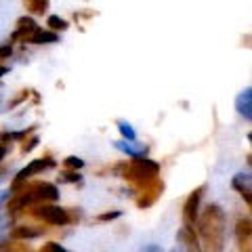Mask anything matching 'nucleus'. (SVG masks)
<instances>
[{"mask_svg":"<svg viewBox=\"0 0 252 252\" xmlns=\"http://www.w3.org/2000/svg\"><path fill=\"white\" fill-rule=\"evenodd\" d=\"M139 252H164V248L158 246V244H147V246H143Z\"/></svg>","mask_w":252,"mask_h":252,"instance_id":"obj_23","label":"nucleus"},{"mask_svg":"<svg viewBox=\"0 0 252 252\" xmlns=\"http://www.w3.org/2000/svg\"><path fill=\"white\" fill-rule=\"evenodd\" d=\"M26 9L30 13L40 15V13H44L46 9H49V0H26Z\"/></svg>","mask_w":252,"mask_h":252,"instance_id":"obj_15","label":"nucleus"},{"mask_svg":"<svg viewBox=\"0 0 252 252\" xmlns=\"http://www.w3.org/2000/svg\"><path fill=\"white\" fill-rule=\"evenodd\" d=\"M0 252H28V246L26 244H17L15 240L0 242Z\"/></svg>","mask_w":252,"mask_h":252,"instance_id":"obj_16","label":"nucleus"},{"mask_svg":"<svg viewBox=\"0 0 252 252\" xmlns=\"http://www.w3.org/2000/svg\"><path fill=\"white\" fill-rule=\"evenodd\" d=\"M6 156V145H2L0 143V162H2V158Z\"/></svg>","mask_w":252,"mask_h":252,"instance_id":"obj_25","label":"nucleus"},{"mask_svg":"<svg viewBox=\"0 0 252 252\" xmlns=\"http://www.w3.org/2000/svg\"><path fill=\"white\" fill-rule=\"evenodd\" d=\"M38 252H69V250H67V248H63L61 244H57V242H46Z\"/></svg>","mask_w":252,"mask_h":252,"instance_id":"obj_17","label":"nucleus"},{"mask_svg":"<svg viewBox=\"0 0 252 252\" xmlns=\"http://www.w3.org/2000/svg\"><path fill=\"white\" fill-rule=\"evenodd\" d=\"M172 252H181V250H179V248H175V250H172Z\"/></svg>","mask_w":252,"mask_h":252,"instance_id":"obj_28","label":"nucleus"},{"mask_svg":"<svg viewBox=\"0 0 252 252\" xmlns=\"http://www.w3.org/2000/svg\"><path fill=\"white\" fill-rule=\"evenodd\" d=\"M122 217V210H112V212H103V215H99L97 220H114V219H120Z\"/></svg>","mask_w":252,"mask_h":252,"instance_id":"obj_19","label":"nucleus"},{"mask_svg":"<svg viewBox=\"0 0 252 252\" xmlns=\"http://www.w3.org/2000/svg\"><path fill=\"white\" fill-rule=\"evenodd\" d=\"M59 200L57 185L46 183V181H36V183H23L17 189H13V198L6 202V210L11 215H17L28 206H38V204H53Z\"/></svg>","mask_w":252,"mask_h":252,"instance_id":"obj_2","label":"nucleus"},{"mask_svg":"<svg viewBox=\"0 0 252 252\" xmlns=\"http://www.w3.org/2000/svg\"><path fill=\"white\" fill-rule=\"evenodd\" d=\"M2 227H4V219H0V229H2Z\"/></svg>","mask_w":252,"mask_h":252,"instance_id":"obj_27","label":"nucleus"},{"mask_svg":"<svg viewBox=\"0 0 252 252\" xmlns=\"http://www.w3.org/2000/svg\"><path fill=\"white\" fill-rule=\"evenodd\" d=\"M160 172V164L154 162L152 158L147 156H139V158H132V162L124 168V179L126 181H132V183H139V185H149L152 181H156V175Z\"/></svg>","mask_w":252,"mask_h":252,"instance_id":"obj_3","label":"nucleus"},{"mask_svg":"<svg viewBox=\"0 0 252 252\" xmlns=\"http://www.w3.org/2000/svg\"><path fill=\"white\" fill-rule=\"evenodd\" d=\"M46 26H49L55 32V34H57V32H65L69 28V23L63 19V17H59V15H51V17L46 19Z\"/></svg>","mask_w":252,"mask_h":252,"instance_id":"obj_13","label":"nucleus"},{"mask_svg":"<svg viewBox=\"0 0 252 252\" xmlns=\"http://www.w3.org/2000/svg\"><path fill=\"white\" fill-rule=\"evenodd\" d=\"M6 72H9V67H6V65H0V78L6 76Z\"/></svg>","mask_w":252,"mask_h":252,"instance_id":"obj_26","label":"nucleus"},{"mask_svg":"<svg viewBox=\"0 0 252 252\" xmlns=\"http://www.w3.org/2000/svg\"><path fill=\"white\" fill-rule=\"evenodd\" d=\"M11 53H13L11 44H2V46H0V59H9Z\"/></svg>","mask_w":252,"mask_h":252,"instance_id":"obj_21","label":"nucleus"},{"mask_svg":"<svg viewBox=\"0 0 252 252\" xmlns=\"http://www.w3.org/2000/svg\"><path fill=\"white\" fill-rule=\"evenodd\" d=\"M225 227L227 217L219 204H210L206 210L198 217V229H200V248L204 252H223L225 246Z\"/></svg>","mask_w":252,"mask_h":252,"instance_id":"obj_1","label":"nucleus"},{"mask_svg":"<svg viewBox=\"0 0 252 252\" xmlns=\"http://www.w3.org/2000/svg\"><path fill=\"white\" fill-rule=\"evenodd\" d=\"M32 217L42 220L46 225H55V227H65V225L72 223L69 210L55 206V204H38V206L32 208Z\"/></svg>","mask_w":252,"mask_h":252,"instance_id":"obj_4","label":"nucleus"},{"mask_svg":"<svg viewBox=\"0 0 252 252\" xmlns=\"http://www.w3.org/2000/svg\"><path fill=\"white\" fill-rule=\"evenodd\" d=\"M38 143H40V139H38V137H32V139L28 141V145H26V143H23V147H21V152H23V154H30V152H32V149H36V147H38Z\"/></svg>","mask_w":252,"mask_h":252,"instance_id":"obj_20","label":"nucleus"},{"mask_svg":"<svg viewBox=\"0 0 252 252\" xmlns=\"http://www.w3.org/2000/svg\"><path fill=\"white\" fill-rule=\"evenodd\" d=\"M231 187L235 189V191H240V195L244 200H246V204L250 206L252 204V198H250V193H252V179H250V175H235L233 177V181H231Z\"/></svg>","mask_w":252,"mask_h":252,"instance_id":"obj_8","label":"nucleus"},{"mask_svg":"<svg viewBox=\"0 0 252 252\" xmlns=\"http://www.w3.org/2000/svg\"><path fill=\"white\" fill-rule=\"evenodd\" d=\"M63 181H67V183H76V181H80V175H78V172H63Z\"/></svg>","mask_w":252,"mask_h":252,"instance_id":"obj_22","label":"nucleus"},{"mask_svg":"<svg viewBox=\"0 0 252 252\" xmlns=\"http://www.w3.org/2000/svg\"><path fill=\"white\" fill-rule=\"evenodd\" d=\"M118 130L122 132V141H137V132H135V128L126 122V120H118Z\"/></svg>","mask_w":252,"mask_h":252,"instance_id":"obj_14","label":"nucleus"},{"mask_svg":"<svg viewBox=\"0 0 252 252\" xmlns=\"http://www.w3.org/2000/svg\"><path fill=\"white\" fill-rule=\"evenodd\" d=\"M44 233L42 227H32V225H17L15 229L11 231V240H36V238H40V235Z\"/></svg>","mask_w":252,"mask_h":252,"instance_id":"obj_9","label":"nucleus"},{"mask_svg":"<svg viewBox=\"0 0 252 252\" xmlns=\"http://www.w3.org/2000/svg\"><path fill=\"white\" fill-rule=\"evenodd\" d=\"M65 166L67 168H74V170H80L82 166H84V160H80V158H76V156H69V158H65Z\"/></svg>","mask_w":252,"mask_h":252,"instance_id":"obj_18","label":"nucleus"},{"mask_svg":"<svg viewBox=\"0 0 252 252\" xmlns=\"http://www.w3.org/2000/svg\"><path fill=\"white\" fill-rule=\"evenodd\" d=\"M6 198H9V191H0V206L6 202Z\"/></svg>","mask_w":252,"mask_h":252,"instance_id":"obj_24","label":"nucleus"},{"mask_svg":"<svg viewBox=\"0 0 252 252\" xmlns=\"http://www.w3.org/2000/svg\"><path fill=\"white\" fill-rule=\"evenodd\" d=\"M204 189H206V185L193 189V191L187 195V200H185V204H183V225H185V227H193L195 223H198V217H200V202H202Z\"/></svg>","mask_w":252,"mask_h":252,"instance_id":"obj_6","label":"nucleus"},{"mask_svg":"<svg viewBox=\"0 0 252 252\" xmlns=\"http://www.w3.org/2000/svg\"><path fill=\"white\" fill-rule=\"evenodd\" d=\"M250 233H252V227H250V219H240L238 225H235V235H238V242L240 246L244 248H250Z\"/></svg>","mask_w":252,"mask_h":252,"instance_id":"obj_11","label":"nucleus"},{"mask_svg":"<svg viewBox=\"0 0 252 252\" xmlns=\"http://www.w3.org/2000/svg\"><path fill=\"white\" fill-rule=\"evenodd\" d=\"M235 109H238V114L244 118V120H252V91L246 89L242 91L238 97H235Z\"/></svg>","mask_w":252,"mask_h":252,"instance_id":"obj_7","label":"nucleus"},{"mask_svg":"<svg viewBox=\"0 0 252 252\" xmlns=\"http://www.w3.org/2000/svg\"><path fill=\"white\" fill-rule=\"evenodd\" d=\"M55 162L53 158H38V160H32L26 168H21L19 172H17V177L13 179V189H17L19 185H23V183H28V181L34 177V175H40V172H44V170H49V168H53L55 166Z\"/></svg>","mask_w":252,"mask_h":252,"instance_id":"obj_5","label":"nucleus"},{"mask_svg":"<svg viewBox=\"0 0 252 252\" xmlns=\"http://www.w3.org/2000/svg\"><path fill=\"white\" fill-rule=\"evenodd\" d=\"M135 141H116L114 143V147L116 149H120L122 154H126V156H130V158H139V156H143L145 154V145H132Z\"/></svg>","mask_w":252,"mask_h":252,"instance_id":"obj_12","label":"nucleus"},{"mask_svg":"<svg viewBox=\"0 0 252 252\" xmlns=\"http://www.w3.org/2000/svg\"><path fill=\"white\" fill-rule=\"evenodd\" d=\"M59 40V36L55 34V32H44L38 28L36 32H32V34L26 38V42L30 44H51V42H57Z\"/></svg>","mask_w":252,"mask_h":252,"instance_id":"obj_10","label":"nucleus"}]
</instances>
